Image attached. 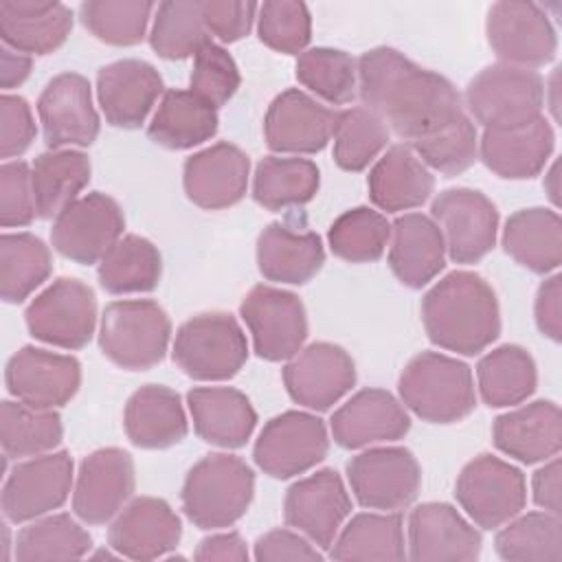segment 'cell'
Here are the masks:
<instances>
[{
  "label": "cell",
  "mask_w": 562,
  "mask_h": 562,
  "mask_svg": "<svg viewBox=\"0 0 562 562\" xmlns=\"http://www.w3.org/2000/svg\"><path fill=\"white\" fill-rule=\"evenodd\" d=\"M356 72L364 108L408 143L465 114L461 94L443 75L417 66L391 46L362 53Z\"/></svg>",
  "instance_id": "cell-1"
},
{
  "label": "cell",
  "mask_w": 562,
  "mask_h": 562,
  "mask_svg": "<svg viewBox=\"0 0 562 562\" xmlns=\"http://www.w3.org/2000/svg\"><path fill=\"white\" fill-rule=\"evenodd\" d=\"M422 321L430 342L463 356L481 353L501 334L496 294L470 270H454L426 292Z\"/></svg>",
  "instance_id": "cell-2"
},
{
  "label": "cell",
  "mask_w": 562,
  "mask_h": 562,
  "mask_svg": "<svg viewBox=\"0 0 562 562\" xmlns=\"http://www.w3.org/2000/svg\"><path fill=\"white\" fill-rule=\"evenodd\" d=\"M255 496L250 465L226 452L202 457L182 485V509L200 529H222L237 522Z\"/></svg>",
  "instance_id": "cell-3"
},
{
  "label": "cell",
  "mask_w": 562,
  "mask_h": 562,
  "mask_svg": "<svg viewBox=\"0 0 562 562\" xmlns=\"http://www.w3.org/2000/svg\"><path fill=\"white\" fill-rule=\"evenodd\" d=\"M397 389L402 402L430 424L459 422L476 406L470 367L437 351L417 353L404 367Z\"/></svg>",
  "instance_id": "cell-4"
},
{
  "label": "cell",
  "mask_w": 562,
  "mask_h": 562,
  "mask_svg": "<svg viewBox=\"0 0 562 562\" xmlns=\"http://www.w3.org/2000/svg\"><path fill=\"white\" fill-rule=\"evenodd\" d=\"M169 336V316L156 301L127 299L103 310L99 347L116 367L145 371L165 358Z\"/></svg>",
  "instance_id": "cell-5"
},
{
  "label": "cell",
  "mask_w": 562,
  "mask_h": 562,
  "mask_svg": "<svg viewBox=\"0 0 562 562\" xmlns=\"http://www.w3.org/2000/svg\"><path fill=\"white\" fill-rule=\"evenodd\" d=\"M465 105L485 130H509L542 116L544 81L531 68L485 66L465 88Z\"/></svg>",
  "instance_id": "cell-6"
},
{
  "label": "cell",
  "mask_w": 562,
  "mask_h": 562,
  "mask_svg": "<svg viewBox=\"0 0 562 562\" xmlns=\"http://www.w3.org/2000/svg\"><path fill=\"white\" fill-rule=\"evenodd\" d=\"M248 358L246 334L224 312H206L180 325L173 340V362L193 380H228Z\"/></svg>",
  "instance_id": "cell-7"
},
{
  "label": "cell",
  "mask_w": 562,
  "mask_h": 562,
  "mask_svg": "<svg viewBox=\"0 0 562 562\" xmlns=\"http://www.w3.org/2000/svg\"><path fill=\"white\" fill-rule=\"evenodd\" d=\"M454 496L479 527L496 529L520 514L527 503V483L516 465L485 452L463 465Z\"/></svg>",
  "instance_id": "cell-8"
},
{
  "label": "cell",
  "mask_w": 562,
  "mask_h": 562,
  "mask_svg": "<svg viewBox=\"0 0 562 562\" xmlns=\"http://www.w3.org/2000/svg\"><path fill=\"white\" fill-rule=\"evenodd\" d=\"M31 336L61 349H81L97 325V296L79 279L59 277L24 312Z\"/></svg>",
  "instance_id": "cell-9"
},
{
  "label": "cell",
  "mask_w": 562,
  "mask_h": 562,
  "mask_svg": "<svg viewBox=\"0 0 562 562\" xmlns=\"http://www.w3.org/2000/svg\"><path fill=\"white\" fill-rule=\"evenodd\" d=\"M327 450L329 437L321 417L303 411H285L263 426L252 457L272 479H292L321 463Z\"/></svg>",
  "instance_id": "cell-10"
},
{
  "label": "cell",
  "mask_w": 562,
  "mask_h": 562,
  "mask_svg": "<svg viewBox=\"0 0 562 562\" xmlns=\"http://www.w3.org/2000/svg\"><path fill=\"white\" fill-rule=\"evenodd\" d=\"M485 33L501 61L520 68L544 66L558 50L555 29L544 9L536 2H494L487 11Z\"/></svg>",
  "instance_id": "cell-11"
},
{
  "label": "cell",
  "mask_w": 562,
  "mask_h": 562,
  "mask_svg": "<svg viewBox=\"0 0 562 562\" xmlns=\"http://www.w3.org/2000/svg\"><path fill=\"white\" fill-rule=\"evenodd\" d=\"M125 215L119 202L101 191L70 202L53 222L50 241L66 259L90 266L121 239Z\"/></svg>",
  "instance_id": "cell-12"
},
{
  "label": "cell",
  "mask_w": 562,
  "mask_h": 562,
  "mask_svg": "<svg viewBox=\"0 0 562 562\" xmlns=\"http://www.w3.org/2000/svg\"><path fill=\"white\" fill-rule=\"evenodd\" d=\"M239 314L252 336L259 358L279 362L303 349L307 338V314L294 292L255 285L241 301Z\"/></svg>",
  "instance_id": "cell-13"
},
{
  "label": "cell",
  "mask_w": 562,
  "mask_h": 562,
  "mask_svg": "<svg viewBox=\"0 0 562 562\" xmlns=\"http://www.w3.org/2000/svg\"><path fill=\"white\" fill-rule=\"evenodd\" d=\"M347 479L362 507L391 512L415 501L422 485V470L406 448H371L349 459Z\"/></svg>",
  "instance_id": "cell-14"
},
{
  "label": "cell",
  "mask_w": 562,
  "mask_h": 562,
  "mask_svg": "<svg viewBox=\"0 0 562 562\" xmlns=\"http://www.w3.org/2000/svg\"><path fill=\"white\" fill-rule=\"evenodd\" d=\"M430 213L454 263H474L494 248L498 211L481 191L446 189L432 200Z\"/></svg>",
  "instance_id": "cell-15"
},
{
  "label": "cell",
  "mask_w": 562,
  "mask_h": 562,
  "mask_svg": "<svg viewBox=\"0 0 562 562\" xmlns=\"http://www.w3.org/2000/svg\"><path fill=\"white\" fill-rule=\"evenodd\" d=\"M9 393L42 411L68 404L81 384V364L72 356L53 353L37 347L18 349L4 369Z\"/></svg>",
  "instance_id": "cell-16"
},
{
  "label": "cell",
  "mask_w": 562,
  "mask_h": 562,
  "mask_svg": "<svg viewBox=\"0 0 562 562\" xmlns=\"http://www.w3.org/2000/svg\"><path fill=\"white\" fill-rule=\"evenodd\" d=\"M72 459L68 452L37 454L18 463L2 487V514L11 522L35 520L59 505L70 494Z\"/></svg>",
  "instance_id": "cell-17"
},
{
  "label": "cell",
  "mask_w": 562,
  "mask_h": 562,
  "mask_svg": "<svg viewBox=\"0 0 562 562\" xmlns=\"http://www.w3.org/2000/svg\"><path fill=\"white\" fill-rule=\"evenodd\" d=\"M136 487L134 461L121 448H101L90 452L77 474L72 509L88 525L112 520L132 498Z\"/></svg>",
  "instance_id": "cell-18"
},
{
  "label": "cell",
  "mask_w": 562,
  "mask_h": 562,
  "mask_svg": "<svg viewBox=\"0 0 562 562\" xmlns=\"http://www.w3.org/2000/svg\"><path fill=\"white\" fill-rule=\"evenodd\" d=\"M351 512V498L340 474L331 468L318 470L296 481L283 503V516L290 527L305 533L321 549H329Z\"/></svg>",
  "instance_id": "cell-19"
},
{
  "label": "cell",
  "mask_w": 562,
  "mask_h": 562,
  "mask_svg": "<svg viewBox=\"0 0 562 562\" xmlns=\"http://www.w3.org/2000/svg\"><path fill=\"white\" fill-rule=\"evenodd\" d=\"M283 382L296 404L327 411L356 384V364L342 347L312 342L283 367Z\"/></svg>",
  "instance_id": "cell-20"
},
{
  "label": "cell",
  "mask_w": 562,
  "mask_h": 562,
  "mask_svg": "<svg viewBox=\"0 0 562 562\" xmlns=\"http://www.w3.org/2000/svg\"><path fill=\"white\" fill-rule=\"evenodd\" d=\"M37 112L50 149L88 147L99 136V114L92 105L90 83L77 72L53 77L37 99Z\"/></svg>",
  "instance_id": "cell-21"
},
{
  "label": "cell",
  "mask_w": 562,
  "mask_h": 562,
  "mask_svg": "<svg viewBox=\"0 0 562 562\" xmlns=\"http://www.w3.org/2000/svg\"><path fill=\"white\" fill-rule=\"evenodd\" d=\"M338 112L321 105L299 88L283 90L268 105L263 136L272 151L316 154L334 136Z\"/></svg>",
  "instance_id": "cell-22"
},
{
  "label": "cell",
  "mask_w": 562,
  "mask_h": 562,
  "mask_svg": "<svg viewBox=\"0 0 562 562\" xmlns=\"http://www.w3.org/2000/svg\"><path fill=\"white\" fill-rule=\"evenodd\" d=\"M182 536V522L162 498L138 496L130 501L108 529L110 547L130 560H156L167 555Z\"/></svg>",
  "instance_id": "cell-23"
},
{
  "label": "cell",
  "mask_w": 562,
  "mask_h": 562,
  "mask_svg": "<svg viewBox=\"0 0 562 562\" xmlns=\"http://www.w3.org/2000/svg\"><path fill=\"white\" fill-rule=\"evenodd\" d=\"M248 156L231 143H215L184 160L182 184L187 198L209 211L237 204L246 195Z\"/></svg>",
  "instance_id": "cell-24"
},
{
  "label": "cell",
  "mask_w": 562,
  "mask_h": 562,
  "mask_svg": "<svg viewBox=\"0 0 562 562\" xmlns=\"http://www.w3.org/2000/svg\"><path fill=\"white\" fill-rule=\"evenodd\" d=\"M481 533L448 503H422L408 518V558L415 562H470L481 555Z\"/></svg>",
  "instance_id": "cell-25"
},
{
  "label": "cell",
  "mask_w": 562,
  "mask_h": 562,
  "mask_svg": "<svg viewBox=\"0 0 562 562\" xmlns=\"http://www.w3.org/2000/svg\"><path fill=\"white\" fill-rule=\"evenodd\" d=\"M162 92L160 72L143 59H119L97 75V97L105 121L134 130L145 123Z\"/></svg>",
  "instance_id": "cell-26"
},
{
  "label": "cell",
  "mask_w": 562,
  "mask_h": 562,
  "mask_svg": "<svg viewBox=\"0 0 562 562\" xmlns=\"http://www.w3.org/2000/svg\"><path fill=\"white\" fill-rule=\"evenodd\" d=\"M408 428V413L384 389H362L331 415L334 441L347 450L402 439Z\"/></svg>",
  "instance_id": "cell-27"
},
{
  "label": "cell",
  "mask_w": 562,
  "mask_h": 562,
  "mask_svg": "<svg viewBox=\"0 0 562 562\" xmlns=\"http://www.w3.org/2000/svg\"><path fill=\"white\" fill-rule=\"evenodd\" d=\"M555 134L544 116L520 127L485 130L479 140L481 160L490 171L507 180L538 176L553 154Z\"/></svg>",
  "instance_id": "cell-28"
},
{
  "label": "cell",
  "mask_w": 562,
  "mask_h": 562,
  "mask_svg": "<svg viewBox=\"0 0 562 562\" xmlns=\"http://www.w3.org/2000/svg\"><path fill=\"white\" fill-rule=\"evenodd\" d=\"M492 437L501 452L522 463L547 461L562 448L560 408L551 400H538L514 408L494 419Z\"/></svg>",
  "instance_id": "cell-29"
},
{
  "label": "cell",
  "mask_w": 562,
  "mask_h": 562,
  "mask_svg": "<svg viewBox=\"0 0 562 562\" xmlns=\"http://www.w3.org/2000/svg\"><path fill=\"white\" fill-rule=\"evenodd\" d=\"M72 29V11L55 0H0V35L4 46L24 55L57 50Z\"/></svg>",
  "instance_id": "cell-30"
},
{
  "label": "cell",
  "mask_w": 562,
  "mask_h": 562,
  "mask_svg": "<svg viewBox=\"0 0 562 562\" xmlns=\"http://www.w3.org/2000/svg\"><path fill=\"white\" fill-rule=\"evenodd\" d=\"M389 266L408 288H422L446 266V241L437 222L422 213H404L391 224Z\"/></svg>",
  "instance_id": "cell-31"
},
{
  "label": "cell",
  "mask_w": 562,
  "mask_h": 562,
  "mask_svg": "<svg viewBox=\"0 0 562 562\" xmlns=\"http://www.w3.org/2000/svg\"><path fill=\"white\" fill-rule=\"evenodd\" d=\"M187 404L198 437L211 446L239 448L257 426L250 400L231 386H195L187 393Z\"/></svg>",
  "instance_id": "cell-32"
},
{
  "label": "cell",
  "mask_w": 562,
  "mask_h": 562,
  "mask_svg": "<svg viewBox=\"0 0 562 562\" xmlns=\"http://www.w3.org/2000/svg\"><path fill=\"white\" fill-rule=\"evenodd\" d=\"M123 426L127 439L147 450L176 446L189 430L180 395L162 384H147L132 393L125 404Z\"/></svg>",
  "instance_id": "cell-33"
},
{
  "label": "cell",
  "mask_w": 562,
  "mask_h": 562,
  "mask_svg": "<svg viewBox=\"0 0 562 562\" xmlns=\"http://www.w3.org/2000/svg\"><path fill=\"white\" fill-rule=\"evenodd\" d=\"M257 263L268 281L301 285L323 268V241L312 231H294L272 222L257 239Z\"/></svg>",
  "instance_id": "cell-34"
},
{
  "label": "cell",
  "mask_w": 562,
  "mask_h": 562,
  "mask_svg": "<svg viewBox=\"0 0 562 562\" xmlns=\"http://www.w3.org/2000/svg\"><path fill=\"white\" fill-rule=\"evenodd\" d=\"M367 184L369 198L378 209L400 213L422 206L435 189V178L413 147L400 143L373 165Z\"/></svg>",
  "instance_id": "cell-35"
},
{
  "label": "cell",
  "mask_w": 562,
  "mask_h": 562,
  "mask_svg": "<svg viewBox=\"0 0 562 562\" xmlns=\"http://www.w3.org/2000/svg\"><path fill=\"white\" fill-rule=\"evenodd\" d=\"M503 248L531 272L547 274L562 261V222L551 209L531 206L509 215L503 228Z\"/></svg>",
  "instance_id": "cell-36"
},
{
  "label": "cell",
  "mask_w": 562,
  "mask_h": 562,
  "mask_svg": "<svg viewBox=\"0 0 562 562\" xmlns=\"http://www.w3.org/2000/svg\"><path fill=\"white\" fill-rule=\"evenodd\" d=\"M217 112L191 90H167L147 127L154 143L167 149H191L213 138Z\"/></svg>",
  "instance_id": "cell-37"
},
{
  "label": "cell",
  "mask_w": 562,
  "mask_h": 562,
  "mask_svg": "<svg viewBox=\"0 0 562 562\" xmlns=\"http://www.w3.org/2000/svg\"><path fill=\"white\" fill-rule=\"evenodd\" d=\"M31 178L37 215L57 217L90 182V160L83 151L50 149L35 158Z\"/></svg>",
  "instance_id": "cell-38"
},
{
  "label": "cell",
  "mask_w": 562,
  "mask_h": 562,
  "mask_svg": "<svg viewBox=\"0 0 562 562\" xmlns=\"http://www.w3.org/2000/svg\"><path fill=\"white\" fill-rule=\"evenodd\" d=\"M476 380L483 402L503 408L525 402L536 391L538 371L527 349L501 345L479 360Z\"/></svg>",
  "instance_id": "cell-39"
},
{
  "label": "cell",
  "mask_w": 562,
  "mask_h": 562,
  "mask_svg": "<svg viewBox=\"0 0 562 562\" xmlns=\"http://www.w3.org/2000/svg\"><path fill=\"white\" fill-rule=\"evenodd\" d=\"M321 184L318 167L307 158L266 156L252 178V198L268 211H281L310 202Z\"/></svg>",
  "instance_id": "cell-40"
},
{
  "label": "cell",
  "mask_w": 562,
  "mask_h": 562,
  "mask_svg": "<svg viewBox=\"0 0 562 562\" xmlns=\"http://www.w3.org/2000/svg\"><path fill=\"white\" fill-rule=\"evenodd\" d=\"M162 261L158 248L138 235L121 237L99 261V283L110 294L149 292L158 285Z\"/></svg>",
  "instance_id": "cell-41"
},
{
  "label": "cell",
  "mask_w": 562,
  "mask_h": 562,
  "mask_svg": "<svg viewBox=\"0 0 562 562\" xmlns=\"http://www.w3.org/2000/svg\"><path fill=\"white\" fill-rule=\"evenodd\" d=\"M334 560H404V529L400 514H358L329 547Z\"/></svg>",
  "instance_id": "cell-42"
},
{
  "label": "cell",
  "mask_w": 562,
  "mask_h": 562,
  "mask_svg": "<svg viewBox=\"0 0 562 562\" xmlns=\"http://www.w3.org/2000/svg\"><path fill=\"white\" fill-rule=\"evenodd\" d=\"M53 270L48 246L31 233L0 237V294L7 303H22Z\"/></svg>",
  "instance_id": "cell-43"
},
{
  "label": "cell",
  "mask_w": 562,
  "mask_h": 562,
  "mask_svg": "<svg viewBox=\"0 0 562 562\" xmlns=\"http://www.w3.org/2000/svg\"><path fill=\"white\" fill-rule=\"evenodd\" d=\"M64 426L55 411L33 408L24 402L0 404V443L7 459L37 457L61 443Z\"/></svg>",
  "instance_id": "cell-44"
},
{
  "label": "cell",
  "mask_w": 562,
  "mask_h": 562,
  "mask_svg": "<svg viewBox=\"0 0 562 562\" xmlns=\"http://www.w3.org/2000/svg\"><path fill=\"white\" fill-rule=\"evenodd\" d=\"M496 553L509 562H558L562 558V522L551 512H529L494 538Z\"/></svg>",
  "instance_id": "cell-45"
},
{
  "label": "cell",
  "mask_w": 562,
  "mask_h": 562,
  "mask_svg": "<svg viewBox=\"0 0 562 562\" xmlns=\"http://www.w3.org/2000/svg\"><path fill=\"white\" fill-rule=\"evenodd\" d=\"M209 42L198 0H167L156 7L149 44L160 57L184 59L198 55Z\"/></svg>",
  "instance_id": "cell-46"
},
{
  "label": "cell",
  "mask_w": 562,
  "mask_h": 562,
  "mask_svg": "<svg viewBox=\"0 0 562 562\" xmlns=\"http://www.w3.org/2000/svg\"><path fill=\"white\" fill-rule=\"evenodd\" d=\"M92 547L90 533L68 514L44 516L26 525L15 538V558L20 562L35 560H75L83 558Z\"/></svg>",
  "instance_id": "cell-47"
},
{
  "label": "cell",
  "mask_w": 562,
  "mask_h": 562,
  "mask_svg": "<svg viewBox=\"0 0 562 562\" xmlns=\"http://www.w3.org/2000/svg\"><path fill=\"white\" fill-rule=\"evenodd\" d=\"M329 248L336 257L351 263L378 261L391 239L386 217L369 206H356L334 220L327 233Z\"/></svg>",
  "instance_id": "cell-48"
},
{
  "label": "cell",
  "mask_w": 562,
  "mask_h": 562,
  "mask_svg": "<svg viewBox=\"0 0 562 562\" xmlns=\"http://www.w3.org/2000/svg\"><path fill=\"white\" fill-rule=\"evenodd\" d=\"M389 127L369 108L338 112L334 130V160L345 171H362L386 147Z\"/></svg>",
  "instance_id": "cell-49"
},
{
  "label": "cell",
  "mask_w": 562,
  "mask_h": 562,
  "mask_svg": "<svg viewBox=\"0 0 562 562\" xmlns=\"http://www.w3.org/2000/svg\"><path fill=\"white\" fill-rule=\"evenodd\" d=\"M149 0H88L79 7L83 26L112 46H134L145 37L151 11Z\"/></svg>",
  "instance_id": "cell-50"
},
{
  "label": "cell",
  "mask_w": 562,
  "mask_h": 562,
  "mask_svg": "<svg viewBox=\"0 0 562 562\" xmlns=\"http://www.w3.org/2000/svg\"><path fill=\"white\" fill-rule=\"evenodd\" d=\"M296 79L329 103L342 105L356 97L358 72L349 53L338 48H310L296 59Z\"/></svg>",
  "instance_id": "cell-51"
},
{
  "label": "cell",
  "mask_w": 562,
  "mask_h": 562,
  "mask_svg": "<svg viewBox=\"0 0 562 562\" xmlns=\"http://www.w3.org/2000/svg\"><path fill=\"white\" fill-rule=\"evenodd\" d=\"M419 160L443 176H459L474 165L479 138L474 123L463 114L450 125L411 143Z\"/></svg>",
  "instance_id": "cell-52"
},
{
  "label": "cell",
  "mask_w": 562,
  "mask_h": 562,
  "mask_svg": "<svg viewBox=\"0 0 562 562\" xmlns=\"http://www.w3.org/2000/svg\"><path fill=\"white\" fill-rule=\"evenodd\" d=\"M257 33L272 50L288 55L303 53L312 35L310 11L296 0H268L259 7Z\"/></svg>",
  "instance_id": "cell-53"
},
{
  "label": "cell",
  "mask_w": 562,
  "mask_h": 562,
  "mask_svg": "<svg viewBox=\"0 0 562 562\" xmlns=\"http://www.w3.org/2000/svg\"><path fill=\"white\" fill-rule=\"evenodd\" d=\"M239 70L235 59L222 46L209 42L193 61L191 92L213 108L224 105L239 88Z\"/></svg>",
  "instance_id": "cell-54"
},
{
  "label": "cell",
  "mask_w": 562,
  "mask_h": 562,
  "mask_svg": "<svg viewBox=\"0 0 562 562\" xmlns=\"http://www.w3.org/2000/svg\"><path fill=\"white\" fill-rule=\"evenodd\" d=\"M37 215L31 169L22 160L0 167V224L4 228L29 226Z\"/></svg>",
  "instance_id": "cell-55"
},
{
  "label": "cell",
  "mask_w": 562,
  "mask_h": 562,
  "mask_svg": "<svg viewBox=\"0 0 562 562\" xmlns=\"http://www.w3.org/2000/svg\"><path fill=\"white\" fill-rule=\"evenodd\" d=\"M0 154L13 158L24 154L35 140L37 127L26 99L18 94H2L0 99Z\"/></svg>",
  "instance_id": "cell-56"
},
{
  "label": "cell",
  "mask_w": 562,
  "mask_h": 562,
  "mask_svg": "<svg viewBox=\"0 0 562 562\" xmlns=\"http://www.w3.org/2000/svg\"><path fill=\"white\" fill-rule=\"evenodd\" d=\"M200 9L209 33L217 35L222 42H237L246 37L255 13L259 11L255 2L244 0H202Z\"/></svg>",
  "instance_id": "cell-57"
},
{
  "label": "cell",
  "mask_w": 562,
  "mask_h": 562,
  "mask_svg": "<svg viewBox=\"0 0 562 562\" xmlns=\"http://www.w3.org/2000/svg\"><path fill=\"white\" fill-rule=\"evenodd\" d=\"M255 558L259 562L270 560H323V553L312 544V540H305L303 536L288 531V529H272L257 538L255 542Z\"/></svg>",
  "instance_id": "cell-58"
},
{
  "label": "cell",
  "mask_w": 562,
  "mask_h": 562,
  "mask_svg": "<svg viewBox=\"0 0 562 562\" xmlns=\"http://www.w3.org/2000/svg\"><path fill=\"white\" fill-rule=\"evenodd\" d=\"M562 277L553 274L549 277L536 294V323L542 336L551 338L553 342H560L562 338Z\"/></svg>",
  "instance_id": "cell-59"
},
{
  "label": "cell",
  "mask_w": 562,
  "mask_h": 562,
  "mask_svg": "<svg viewBox=\"0 0 562 562\" xmlns=\"http://www.w3.org/2000/svg\"><path fill=\"white\" fill-rule=\"evenodd\" d=\"M560 459L551 457V461L533 472L531 479V492H533V503L542 507L544 512L558 514L560 516Z\"/></svg>",
  "instance_id": "cell-60"
},
{
  "label": "cell",
  "mask_w": 562,
  "mask_h": 562,
  "mask_svg": "<svg viewBox=\"0 0 562 562\" xmlns=\"http://www.w3.org/2000/svg\"><path fill=\"white\" fill-rule=\"evenodd\" d=\"M193 558L200 562H211V560L244 562L248 560V549L244 538L237 531H228V533H215L211 538H204L198 544Z\"/></svg>",
  "instance_id": "cell-61"
},
{
  "label": "cell",
  "mask_w": 562,
  "mask_h": 562,
  "mask_svg": "<svg viewBox=\"0 0 562 562\" xmlns=\"http://www.w3.org/2000/svg\"><path fill=\"white\" fill-rule=\"evenodd\" d=\"M31 72V57L13 50L9 46H2L0 50V83L4 90L20 86Z\"/></svg>",
  "instance_id": "cell-62"
},
{
  "label": "cell",
  "mask_w": 562,
  "mask_h": 562,
  "mask_svg": "<svg viewBox=\"0 0 562 562\" xmlns=\"http://www.w3.org/2000/svg\"><path fill=\"white\" fill-rule=\"evenodd\" d=\"M558 171H560V165L553 162L551 169H549L547 176H544V189H547V193H549V200H551L555 206L560 204V176H558Z\"/></svg>",
  "instance_id": "cell-63"
}]
</instances>
